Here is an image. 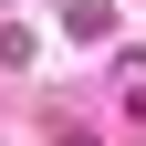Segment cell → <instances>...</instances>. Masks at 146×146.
I'll use <instances>...</instances> for the list:
<instances>
[{"label": "cell", "instance_id": "1", "mask_svg": "<svg viewBox=\"0 0 146 146\" xmlns=\"http://www.w3.org/2000/svg\"><path fill=\"white\" fill-rule=\"evenodd\" d=\"M63 31H73V42H104V31H115V11H104V0H73V11H63Z\"/></svg>", "mask_w": 146, "mask_h": 146}]
</instances>
